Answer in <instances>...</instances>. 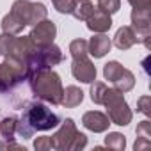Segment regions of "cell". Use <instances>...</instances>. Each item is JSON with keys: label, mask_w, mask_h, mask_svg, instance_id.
<instances>
[{"label": "cell", "mask_w": 151, "mask_h": 151, "mask_svg": "<svg viewBox=\"0 0 151 151\" xmlns=\"http://www.w3.org/2000/svg\"><path fill=\"white\" fill-rule=\"evenodd\" d=\"M34 147L37 151H50V149H53V140H52V137H37L34 140Z\"/></svg>", "instance_id": "83f0119b"}, {"label": "cell", "mask_w": 151, "mask_h": 151, "mask_svg": "<svg viewBox=\"0 0 151 151\" xmlns=\"http://www.w3.org/2000/svg\"><path fill=\"white\" fill-rule=\"evenodd\" d=\"M13 34H0V55H7V52H9V48H11V43H13Z\"/></svg>", "instance_id": "f546056e"}, {"label": "cell", "mask_w": 151, "mask_h": 151, "mask_svg": "<svg viewBox=\"0 0 151 151\" xmlns=\"http://www.w3.org/2000/svg\"><path fill=\"white\" fill-rule=\"evenodd\" d=\"M71 73L73 77L84 82V84H91L96 80V66L87 59V57H80V59H73L71 64Z\"/></svg>", "instance_id": "8fae6325"}, {"label": "cell", "mask_w": 151, "mask_h": 151, "mask_svg": "<svg viewBox=\"0 0 151 151\" xmlns=\"http://www.w3.org/2000/svg\"><path fill=\"white\" fill-rule=\"evenodd\" d=\"M137 110L142 112L144 116H149L151 114V98L146 94V96H140L137 100Z\"/></svg>", "instance_id": "f1b7e54d"}, {"label": "cell", "mask_w": 151, "mask_h": 151, "mask_svg": "<svg viewBox=\"0 0 151 151\" xmlns=\"http://www.w3.org/2000/svg\"><path fill=\"white\" fill-rule=\"evenodd\" d=\"M132 29L137 36V41L149 50L151 48V9H133Z\"/></svg>", "instance_id": "52a82bcc"}, {"label": "cell", "mask_w": 151, "mask_h": 151, "mask_svg": "<svg viewBox=\"0 0 151 151\" xmlns=\"http://www.w3.org/2000/svg\"><path fill=\"white\" fill-rule=\"evenodd\" d=\"M23 23L14 16V14H6L4 18H2V30L6 32V34H13V36H16V34H20L22 30H23Z\"/></svg>", "instance_id": "44dd1931"}, {"label": "cell", "mask_w": 151, "mask_h": 151, "mask_svg": "<svg viewBox=\"0 0 151 151\" xmlns=\"http://www.w3.org/2000/svg\"><path fill=\"white\" fill-rule=\"evenodd\" d=\"M16 128H18V117L14 116L0 117V135H2V139L13 140L16 135Z\"/></svg>", "instance_id": "ac0fdd59"}, {"label": "cell", "mask_w": 151, "mask_h": 151, "mask_svg": "<svg viewBox=\"0 0 151 151\" xmlns=\"http://www.w3.org/2000/svg\"><path fill=\"white\" fill-rule=\"evenodd\" d=\"M101 105L107 107V116H109L110 123H114L117 126H126V124L132 123L133 114H132V110H130V107H128L121 91H117L114 87L112 89L107 87Z\"/></svg>", "instance_id": "3957f363"}, {"label": "cell", "mask_w": 151, "mask_h": 151, "mask_svg": "<svg viewBox=\"0 0 151 151\" xmlns=\"http://www.w3.org/2000/svg\"><path fill=\"white\" fill-rule=\"evenodd\" d=\"M37 50H39V46L30 39V36H20V37H13V43H11L7 55L29 64V60L36 55Z\"/></svg>", "instance_id": "ba28073f"}, {"label": "cell", "mask_w": 151, "mask_h": 151, "mask_svg": "<svg viewBox=\"0 0 151 151\" xmlns=\"http://www.w3.org/2000/svg\"><path fill=\"white\" fill-rule=\"evenodd\" d=\"M135 43H139V41H137V36H135V32H133L132 27H121V29H117V32H116V36H114V45H116V48H119V50H128V48H132Z\"/></svg>", "instance_id": "2e32d148"}, {"label": "cell", "mask_w": 151, "mask_h": 151, "mask_svg": "<svg viewBox=\"0 0 151 151\" xmlns=\"http://www.w3.org/2000/svg\"><path fill=\"white\" fill-rule=\"evenodd\" d=\"M112 84H114V89H117V91H121V93H128V91H132L133 86H135V77H133V73H132L130 69L124 68V71L119 75V78H116Z\"/></svg>", "instance_id": "ffe728a7"}, {"label": "cell", "mask_w": 151, "mask_h": 151, "mask_svg": "<svg viewBox=\"0 0 151 151\" xmlns=\"http://www.w3.org/2000/svg\"><path fill=\"white\" fill-rule=\"evenodd\" d=\"M105 146H107L109 149L121 151V149H124V146H126V139H124V135L119 133V132H109V135L105 137Z\"/></svg>", "instance_id": "7402d4cb"}, {"label": "cell", "mask_w": 151, "mask_h": 151, "mask_svg": "<svg viewBox=\"0 0 151 151\" xmlns=\"http://www.w3.org/2000/svg\"><path fill=\"white\" fill-rule=\"evenodd\" d=\"M151 144V123L149 121H142L137 124V140L133 144L135 151L137 149H142V147H147Z\"/></svg>", "instance_id": "e0dca14e"}, {"label": "cell", "mask_w": 151, "mask_h": 151, "mask_svg": "<svg viewBox=\"0 0 151 151\" xmlns=\"http://www.w3.org/2000/svg\"><path fill=\"white\" fill-rule=\"evenodd\" d=\"M57 36V27L53 22L50 20H41L39 23H36L30 30V39L37 45V46H46V45H52L53 39Z\"/></svg>", "instance_id": "9c48e42d"}, {"label": "cell", "mask_w": 151, "mask_h": 151, "mask_svg": "<svg viewBox=\"0 0 151 151\" xmlns=\"http://www.w3.org/2000/svg\"><path fill=\"white\" fill-rule=\"evenodd\" d=\"M59 123H60V117L57 114H53L46 105L34 101V103L27 105V109L23 110V116L18 119L16 133L22 139H30L34 135V132L52 130V128L59 126Z\"/></svg>", "instance_id": "6da1fadb"}, {"label": "cell", "mask_w": 151, "mask_h": 151, "mask_svg": "<svg viewBox=\"0 0 151 151\" xmlns=\"http://www.w3.org/2000/svg\"><path fill=\"white\" fill-rule=\"evenodd\" d=\"M52 2L60 14H71V9L75 6V0H52Z\"/></svg>", "instance_id": "4316f807"}, {"label": "cell", "mask_w": 151, "mask_h": 151, "mask_svg": "<svg viewBox=\"0 0 151 151\" xmlns=\"http://www.w3.org/2000/svg\"><path fill=\"white\" fill-rule=\"evenodd\" d=\"M110 48H112V41L109 39V36H105V32H103V34H94V36L89 39V43H87V52H89L94 59L105 57V55L110 52Z\"/></svg>", "instance_id": "5bb4252c"}, {"label": "cell", "mask_w": 151, "mask_h": 151, "mask_svg": "<svg viewBox=\"0 0 151 151\" xmlns=\"http://www.w3.org/2000/svg\"><path fill=\"white\" fill-rule=\"evenodd\" d=\"M105 91H107V86L103 82H91V100L96 105H101L103 103Z\"/></svg>", "instance_id": "cb8c5ba5"}, {"label": "cell", "mask_w": 151, "mask_h": 151, "mask_svg": "<svg viewBox=\"0 0 151 151\" xmlns=\"http://www.w3.org/2000/svg\"><path fill=\"white\" fill-rule=\"evenodd\" d=\"M133 9H151V0H128Z\"/></svg>", "instance_id": "4dcf8cb0"}, {"label": "cell", "mask_w": 151, "mask_h": 151, "mask_svg": "<svg viewBox=\"0 0 151 151\" xmlns=\"http://www.w3.org/2000/svg\"><path fill=\"white\" fill-rule=\"evenodd\" d=\"M86 146H87V137L84 133L77 132V133H75V137L71 139V142H69L68 151H78V149H84Z\"/></svg>", "instance_id": "484cf974"}, {"label": "cell", "mask_w": 151, "mask_h": 151, "mask_svg": "<svg viewBox=\"0 0 151 151\" xmlns=\"http://www.w3.org/2000/svg\"><path fill=\"white\" fill-rule=\"evenodd\" d=\"M11 14H14L27 27V25H36L41 20H45L48 11H46L45 4H41V2L34 4V2H29V0H16L11 7Z\"/></svg>", "instance_id": "5b68a950"}, {"label": "cell", "mask_w": 151, "mask_h": 151, "mask_svg": "<svg viewBox=\"0 0 151 151\" xmlns=\"http://www.w3.org/2000/svg\"><path fill=\"white\" fill-rule=\"evenodd\" d=\"M60 60H62V52L57 45L52 43L46 46H39L36 55L29 60V77L36 71H41V69H52Z\"/></svg>", "instance_id": "8992f818"}, {"label": "cell", "mask_w": 151, "mask_h": 151, "mask_svg": "<svg viewBox=\"0 0 151 151\" xmlns=\"http://www.w3.org/2000/svg\"><path fill=\"white\" fill-rule=\"evenodd\" d=\"M82 124L87 130L94 132V133H103V132L109 130L110 119H109L107 114H103L100 110H89V112H86L82 116Z\"/></svg>", "instance_id": "7c38bea8"}, {"label": "cell", "mask_w": 151, "mask_h": 151, "mask_svg": "<svg viewBox=\"0 0 151 151\" xmlns=\"http://www.w3.org/2000/svg\"><path fill=\"white\" fill-rule=\"evenodd\" d=\"M98 7L109 14H114L121 7V0H98Z\"/></svg>", "instance_id": "d4e9b609"}, {"label": "cell", "mask_w": 151, "mask_h": 151, "mask_svg": "<svg viewBox=\"0 0 151 151\" xmlns=\"http://www.w3.org/2000/svg\"><path fill=\"white\" fill-rule=\"evenodd\" d=\"M30 89L32 93L46 101V103H52V105H59L60 103V96H62V82H60V77L52 71V69H41V71H36L32 73L30 77Z\"/></svg>", "instance_id": "7a4b0ae2"}, {"label": "cell", "mask_w": 151, "mask_h": 151, "mask_svg": "<svg viewBox=\"0 0 151 151\" xmlns=\"http://www.w3.org/2000/svg\"><path fill=\"white\" fill-rule=\"evenodd\" d=\"M82 101H84V91L80 87H77V86H68L62 91L59 105H62L66 109H75V107H78Z\"/></svg>", "instance_id": "9a60e30c"}, {"label": "cell", "mask_w": 151, "mask_h": 151, "mask_svg": "<svg viewBox=\"0 0 151 151\" xmlns=\"http://www.w3.org/2000/svg\"><path fill=\"white\" fill-rule=\"evenodd\" d=\"M69 53L73 59H80V57H87V41L86 39H75L69 43Z\"/></svg>", "instance_id": "603a6c76"}, {"label": "cell", "mask_w": 151, "mask_h": 151, "mask_svg": "<svg viewBox=\"0 0 151 151\" xmlns=\"http://www.w3.org/2000/svg\"><path fill=\"white\" fill-rule=\"evenodd\" d=\"M77 124H75V121L71 117L64 119L60 128L52 135V140H53V149H60V151H68L69 147V142L71 139L75 137V133H77Z\"/></svg>", "instance_id": "30bf717a"}, {"label": "cell", "mask_w": 151, "mask_h": 151, "mask_svg": "<svg viewBox=\"0 0 151 151\" xmlns=\"http://www.w3.org/2000/svg\"><path fill=\"white\" fill-rule=\"evenodd\" d=\"M86 22H87V29L93 30L94 34H103V32H107V30L112 27V18H110V14L105 13V11H101L100 7L93 9L91 16H89Z\"/></svg>", "instance_id": "4fadbf2b"}, {"label": "cell", "mask_w": 151, "mask_h": 151, "mask_svg": "<svg viewBox=\"0 0 151 151\" xmlns=\"http://www.w3.org/2000/svg\"><path fill=\"white\" fill-rule=\"evenodd\" d=\"M23 80H29V64L6 55V60L0 64V93L13 89Z\"/></svg>", "instance_id": "277c9868"}, {"label": "cell", "mask_w": 151, "mask_h": 151, "mask_svg": "<svg viewBox=\"0 0 151 151\" xmlns=\"http://www.w3.org/2000/svg\"><path fill=\"white\" fill-rule=\"evenodd\" d=\"M93 9H94V6H93L91 0H75V6L71 9V14L77 20H80V22H86L91 16Z\"/></svg>", "instance_id": "d6986e66"}]
</instances>
